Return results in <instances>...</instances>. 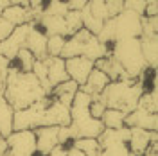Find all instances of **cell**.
Listing matches in <instances>:
<instances>
[{"label":"cell","instance_id":"obj_1","mask_svg":"<svg viewBox=\"0 0 158 156\" xmlns=\"http://www.w3.org/2000/svg\"><path fill=\"white\" fill-rule=\"evenodd\" d=\"M2 97L9 102V106L15 111H20V109L32 106L40 99L47 97V93L32 72H20L15 67H9L6 90Z\"/></svg>","mask_w":158,"mask_h":156},{"label":"cell","instance_id":"obj_2","mask_svg":"<svg viewBox=\"0 0 158 156\" xmlns=\"http://www.w3.org/2000/svg\"><path fill=\"white\" fill-rule=\"evenodd\" d=\"M146 92L140 79H126V81H111L102 90L99 99L108 109H117L122 113H131L138 106V99Z\"/></svg>","mask_w":158,"mask_h":156},{"label":"cell","instance_id":"obj_3","mask_svg":"<svg viewBox=\"0 0 158 156\" xmlns=\"http://www.w3.org/2000/svg\"><path fill=\"white\" fill-rule=\"evenodd\" d=\"M140 34H142V16L124 9L117 16L106 20L102 23V29L99 31L97 39L102 45H111L113 41H118V39L140 38Z\"/></svg>","mask_w":158,"mask_h":156},{"label":"cell","instance_id":"obj_4","mask_svg":"<svg viewBox=\"0 0 158 156\" xmlns=\"http://www.w3.org/2000/svg\"><path fill=\"white\" fill-rule=\"evenodd\" d=\"M86 58L90 61H97V59L110 56V45H102L97 39V36L90 34L86 29L77 31L76 34H72L67 38L65 47L61 50L59 58L61 59H69V58Z\"/></svg>","mask_w":158,"mask_h":156},{"label":"cell","instance_id":"obj_5","mask_svg":"<svg viewBox=\"0 0 158 156\" xmlns=\"http://www.w3.org/2000/svg\"><path fill=\"white\" fill-rule=\"evenodd\" d=\"M110 56L122 67V70L131 79H138L146 70L148 65L144 61L142 50H140V39H118L110 45Z\"/></svg>","mask_w":158,"mask_h":156},{"label":"cell","instance_id":"obj_6","mask_svg":"<svg viewBox=\"0 0 158 156\" xmlns=\"http://www.w3.org/2000/svg\"><path fill=\"white\" fill-rule=\"evenodd\" d=\"M50 102V95L40 99L38 102H34L32 106L25 108V109H20L15 111L13 115V131H25L31 129L34 131L36 127L43 126V113Z\"/></svg>","mask_w":158,"mask_h":156},{"label":"cell","instance_id":"obj_7","mask_svg":"<svg viewBox=\"0 0 158 156\" xmlns=\"http://www.w3.org/2000/svg\"><path fill=\"white\" fill-rule=\"evenodd\" d=\"M7 153L6 156H34L36 154V137L34 131H13L6 138Z\"/></svg>","mask_w":158,"mask_h":156},{"label":"cell","instance_id":"obj_8","mask_svg":"<svg viewBox=\"0 0 158 156\" xmlns=\"http://www.w3.org/2000/svg\"><path fill=\"white\" fill-rule=\"evenodd\" d=\"M31 23H23V25H18L15 27L13 32L6 39L0 41V54L7 61H13L15 56L18 54L20 49H23V43H25V38H27V32H29Z\"/></svg>","mask_w":158,"mask_h":156},{"label":"cell","instance_id":"obj_9","mask_svg":"<svg viewBox=\"0 0 158 156\" xmlns=\"http://www.w3.org/2000/svg\"><path fill=\"white\" fill-rule=\"evenodd\" d=\"M153 142H158V131H146L138 127H129L128 149L133 156H142Z\"/></svg>","mask_w":158,"mask_h":156},{"label":"cell","instance_id":"obj_10","mask_svg":"<svg viewBox=\"0 0 158 156\" xmlns=\"http://www.w3.org/2000/svg\"><path fill=\"white\" fill-rule=\"evenodd\" d=\"M65 70L70 81H74L77 86H83L85 81L88 79L90 72L94 70V61H90L86 58H69L65 59Z\"/></svg>","mask_w":158,"mask_h":156},{"label":"cell","instance_id":"obj_11","mask_svg":"<svg viewBox=\"0 0 158 156\" xmlns=\"http://www.w3.org/2000/svg\"><path fill=\"white\" fill-rule=\"evenodd\" d=\"M23 49H27L36 59L47 58V36L32 22H31V27H29V32H27V38H25V43H23Z\"/></svg>","mask_w":158,"mask_h":156},{"label":"cell","instance_id":"obj_12","mask_svg":"<svg viewBox=\"0 0 158 156\" xmlns=\"http://www.w3.org/2000/svg\"><path fill=\"white\" fill-rule=\"evenodd\" d=\"M58 131L59 127L50 126V127H36L34 129V137H36V153L40 156H47L59 146L58 142Z\"/></svg>","mask_w":158,"mask_h":156},{"label":"cell","instance_id":"obj_13","mask_svg":"<svg viewBox=\"0 0 158 156\" xmlns=\"http://www.w3.org/2000/svg\"><path fill=\"white\" fill-rule=\"evenodd\" d=\"M124 126L138 127V129H146V131H158V115L148 113L146 109H140V108H135L131 113L126 115Z\"/></svg>","mask_w":158,"mask_h":156},{"label":"cell","instance_id":"obj_14","mask_svg":"<svg viewBox=\"0 0 158 156\" xmlns=\"http://www.w3.org/2000/svg\"><path fill=\"white\" fill-rule=\"evenodd\" d=\"M41 11H32L29 7H20V6H7L2 11V18L6 22H9L13 27H18L23 23H34V20L38 18V14Z\"/></svg>","mask_w":158,"mask_h":156},{"label":"cell","instance_id":"obj_15","mask_svg":"<svg viewBox=\"0 0 158 156\" xmlns=\"http://www.w3.org/2000/svg\"><path fill=\"white\" fill-rule=\"evenodd\" d=\"M110 83H111V81H110L101 70H97L95 67H94V70L90 72L88 79L85 81V84L79 86V92L86 93V95H90V97H97V95L102 93V90L108 86Z\"/></svg>","mask_w":158,"mask_h":156},{"label":"cell","instance_id":"obj_16","mask_svg":"<svg viewBox=\"0 0 158 156\" xmlns=\"http://www.w3.org/2000/svg\"><path fill=\"white\" fill-rule=\"evenodd\" d=\"M45 65H47V81H49L50 88L58 86L61 83L69 81L67 70H65V59L61 58H45Z\"/></svg>","mask_w":158,"mask_h":156},{"label":"cell","instance_id":"obj_17","mask_svg":"<svg viewBox=\"0 0 158 156\" xmlns=\"http://www.w3.org/2000/svg\"><path fill=\"white\" fill-rule=\"evenodd\" d=\"M94 67L97 70H101L110 81H126V79H131L111 56H104V58L97 59L94 63Z\"/></svg>","mask_w":158,"mask_h":156},{"label":"cell","instance_id":"obj_18","mask_svg":"<svg viewBox=\"0 0 158 156\" xmlns=\"http://www.w3.org/2000/svg\"><path fill=\"white\" fill-rule=\"evenodd\" d=\"M77 90H79V86L74 81L69 79V81H65V83H61V84L52 88L50 97H54L58 102H61V104H65L67 108H70L72 101H74V95L77 93Z\"/></svg>","mask_w":158,"mask_h":156},{"label":"cell","instance_id":"obj_19","mask_svg":"<svg viewBox=\"0 0 158 156\" xmlns=\"http://www.w3.org/2000/svg\"><path fill=\"white\" fill-rule=\"evenodd\" d=\"M140 50L144 61L148 65L149 70H156V61H158V38H144L140 36Z\"/></svg>","mask_w":158,"mask_h":156},{"label":"cell","instance_id":"obj_20","mask_svg":"<svg viewBox=\"0 0 158 156\" xmlns=\"http://www.w3.org/2000/svg\"><path fill=\"white\" fill-rule=\"evenodd\" d=\"M13 115H15V109L9 106L6 99L0 97V135L2 138H7L13 133Z\"/></svg>","mask_w":158,"mask_h":156},{"label":"cell","instance_id":"obj_21","mask_svg":"<svg viewBox=\"0 0 158 156\" xmlns=\"http://www.w3.org/2000/svg\"><path fill=\"white\" fill-rule=\"evenodd\" d=\"M124 118H126V113L106 108L101 117V122H102L104 129H118V127H124Z\"/></svg>","mask_w":158,"mask_h":156},{"label":"cell","instance_id":"obj_22","mask_svg":"<svg viewBox=\"0 0 158 156\" xmlns=\"http://www.w3.org/2000/svg\"><path fill=\"white\" fill-rule=\"evenodd\" d=\"M36 58L31 54L27 49H20L18 54L15 56V59L11 61V67H15L20 72H31L32 70V65H34Z\"/></svg>","mask_w":158,"mask_h":156},{"label":"cell","instance_id":"obj_23","mask_svg":"<svg viewBox=\"0 0 158 156\" xmlns=\"http://www.w3.org/2000/svg\"><path fill=\"white\" fill-rule=\"evenodd\" d=\"M72 146L79 149L85 156H101V146L97 138H77L72 142Z\"/></svg>","mask_w":158,"mask_h":156},{"label":"cell","instance_id":"obj_24","mask_svg":"<svg viewBox=\"0 0 158 156\" xmlns=\"http://www.w3.org/2000/svg\"><path fill=\"white\" fill-rule=\"evenodd\" d=\"M140 109H146L148 113H156L158 111V95H156V86L146 90L140 99H138V106Z\"/></svg>","mask_w":158,"mask_h":156},{"label":"cell","instance_id":"obj_25","mask_svg":"<svg viewBox=\"0 0 158 156\" xmlns=\"http://www.w3.org/2000/svg\"><path fill=\"white\" fill-rule=\"evenodd\" d=\"M63 20H65V27H67V38L83 29L81 11H69V13L63 16Z\"/></svg>","mask_w":158,"mask_h":156},{"label":"cell","instance_id":"obj_26","mask_svg":"<svg viewBox=\"0 0 158 156\" xmlns=\"http://www.w3.org/2000/svg\"><path fill=\"white\" fill-rule=\"evenodd\" d=\"M69 13V7L65 4V0H49L45 2L43 9H41V14H47V16H65Z\"/></svg>","mask_w":158,"mask_h":156},{"label":"cell","instance_id":"obj_27","mask_svg":"<svg viewBox=\"0 0 158 156\" xmlns=\"http://www.w3.org/2000/svg\"><path fill=\"white\" fill-rule=\"evenodd\" d=\"M65 41H67L65 36H58V34L47 36V56H50V58H59L61 50L65 47Z\"/></svg>","mask_w":158,"mask_h":156},{"label":"cell","instance_id":"obj_28","mask_svg":"<svg viewBox=\"0 0 158 156\" xmlns=\"http://www.w3.org/2000/svg\"><path fill=\"white\" fill-rule=\"evenodd\" d=\"M158 16H142V34L144 38H158Z\"/></svg>","mask_w":158,"mask_h":156},{"label":"cell","instance_id":"obj_29","mask_svg":"<svg viewBox=\"0 0 158 156\" xmlns=\"http://www.w3.org/2000/svg\"><path fill=\"white\" fill-rule=\"evenodd\" d=\"M9 67H11V61H7L4 56H0V97L4 95V90H6V81H7Z\"/></svg>","mask_w":158,"mask_h":156},{"label":"cell","instance_id":"obj_30","mask_svg":"<svg viewBox=\"0 0 158 156\" xmlns=\"http://www.w3.org/2000/svg\"><path fill=\"white\" fill-rule=\"evenodd\" d=\"M104 109H106V106H104V102L97 97H92V102H90V108H88V111H90V115L94 118H97V120H101V117H102V113H104Z\"/></svg>","mask_w":158,"mask_h":156},{"label":"cell","instance_id":"obj_31","mask_svg":"<svg viewBox=\"0 0 158 156\" xmlns=\"http://www.w3.org/2000/svg\"><path fill=\"white\" fill-rule=\"evenodd\" d=\"M104 6H106V13H108V20L124 11V2L122 0H104Z\"/></svg>","mask_w":158,"mask_h":156},{"label":"cell","instance_id":"obj_32","mask_svg":"<svg viewBox=\"0 0 158 156\" xmlns=\"http://www.w3.org/2000/svg\"><path fill=\"white\" fill-rule=\"evenodd\" d=\"M13 29H15V27L11 25L9 22H6V20H4L2 16H0V41L7 38V36H9L11 32H13Z\"/></svg>","mask_w":158,"mask_h":156},{"label":"cell","instance_id":"obj_33","mask_svg":"<svg viewBox=\"0 0 158 156\" xmlns=\"http://www.w3.org/2000/svg\"><path fill=\"white\" fill-rule=\"evenodd\" d=\"M65 4H67L69 11H81L88 4V0H65Z\"/></svg>","mask_w":158,"mask_h":156},{"label":"cell","instance_id":"obj_34","mask_svg":"<svg viewBox=\"0 0 158 156\" xmlns=\"http://www.w3.org/2000/svg\"><path fill=\"white\" fill-rule=\"evenodd\" d=\"M156 14H158V2H149V4H146L144 16H156Z\"/></svg>","mask_w":158,"mask_h":156},{"label":"cell","instance_id":"obj_35","mask_svg":"<svg viewBox=\"0 0 158 156\" xmlns=\"http://www.w3.org/2000/svg\"><path fill=\"white\" fill-rule=\"evenodd\" d=\"M142 156H158V142H153V144L149 146V149Z\"/></svg>","mask_w":158,"mask_h":156},{"label":"cell","instance_id":"obj_36","mask_svg":"<svg viewBox=\"0 0 158 156\" xmlns=\"http://www.w3.org/2000/svg\"><path fill=\"white\" fill-rule=\"evenodd\" d=\"M47 156H67V147H63V146H58L52 153H49Z\"/></svg>","mask_w":158,"mask_h":156},{"label":"cell","instance_id":"obj_37","mask_svg":"<svg viewBox=\"0 0 158 156\" xmlns=\"http://www.w3.org/2000/svg\"><path fill=\"white\" fill-rule=\"evenodd\" d=\"M67 156H85L79 149H76L74 146H70V147H67Z\"/></svg>","mask_w":158,"mask_h":156},{"label":"cell","instance_id":"obj_38","mask_svg":"<svg viewBox=\"0 0 158 156\" xmlns=\"http://www.w3.org/2000/svg\"><path fill=\"white\" fill-rule=\"evenodd\" d=\"M9 6H20V7H29L27 0H9Z\"/></svg>","mask_w":158,"mask_h":156},{"label":"cell","instance_id":"obj_39","mask_svg":"<svg viewBox=\"0 0 158 156\" xmlns=\"http://www.w3.org/2000/svg\"><path fill=\"white\" fill-rule=\"evenodd\" d=\"M7 153V142H6V138H2L0 140V156H6Z\"/></svg>","mask_w":158,"mask_h":156},{"label":"cell","instance_id":"obj_40","mask_svg":"<svg viewBox=\"0 0 158 156\" xmlns=\"http://www.w3.org/2000/svg\"><path fill=\"white\" fill-rule=\"evenodd\" d=\"M9 6V0H0V16H2V11Z\"/></svg>","mask_w":158,"mask_h":156},{"label":"cell","instance_id":"obj_41","mask_svg":"<svg viewBox=\"0 0 158 156\" xmlns=\"http://www.w3.org/2000/svg\"><path fill=\"white\" fill-rule=\"evenodd\" d=\"M144 2H146V4H149V2H158V0H144Z\"/></svg>","mask_w":158,"mask_h":156},{"label":"cell","instance_id":"obj_42","mask_svg":"<svg viewBox=\"0 0 158 156\" xmlns=\"http://www.w3.org/2000/svg\"><path fill=\"white\" fill-rule=\"evenodd\" d=\"M34 156H40V154H38V153H36V154H34Z\"/></svg>","mask_w":158,"mask_h":156},{"label":"cell","instance_id":"obj_43","mask_svg":"<svg viewBox=\"0 0 158 156\" xmlns=\"http://www.w3.org/2000/svg\"><path fill=\"white\" fill-rule=\"evenodd\" d=\"M0 140H2V135H0Z\"/></svg>","mask_w":158,"mask_h":156},{"label":"cell","instance_id":"obj_44","mask_svg":"<svg viewBox=\"0 0 158 156\" xmlns=\"http://www.w3.org/2000/svg\"><path fill=\"white\" fill-rule=\"evenodd\" d=\"M0 56H2V54H0Z\"/></svg>","mask_w":158,"mask_h":156}]
</instances>
